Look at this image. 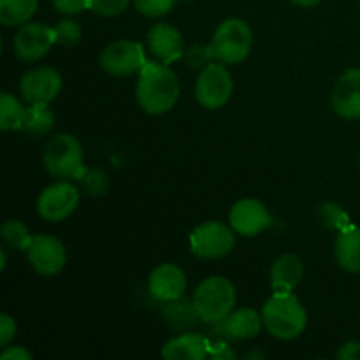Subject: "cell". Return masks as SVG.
I'll return each mask as SVG.
<instances>
[{
  "label": "cell",
  "instance_id": "obj_1",
  "mask_svg": "<svg viewBox=\"0 0 360 360\" xmlns=\"http://www.w3.org/2000/svg\"><path fill=\"white\" fill-rule=\"evenodd\" d=\"M136 84L137 104L148 115H165L179 101V79L172 69L160 62H146Z\"/></svg>",
  "mask_w": 360,
  "mask_h": 360
},
{
  "label": "cell",
  "instance_id": "obj_2",
  "mask_svg": "<svg viewBox=\"0 0 360 360\" xmlns=\"http://www.w3.org/2000/svg\"><path fill=\"white\" fill-rule=\"evenodd\" d=\"M264 329L276 340L290 341L308 326V313L294 292H273L262 308Z\"/></svg>",
  "mask_w": 360,
  "mask_h": 360
},
{
  "label": "cell",
  "instance_id": "obj_3",
  "mask_svg": "<svg viewBox=\"0 0 360 360\" xmlns=\"http://www.w3.org/2000/svg\"><path fill=\"white\" fill-rule=\"evenodd\" d=\"M236 287L225 276H210L199 283L193 292V313L204 323L225 322L236 309Z\"/></svg>",
  "mask_w": 360,
  "mask_h": 360
},
{
  "label": "cell",
  "instance_id": "obj_4",
  "mask_svg": "<svg viewBox=\"0 0 360 360\" xmlns=\"http://www.w3.org/2000/svg\"><path fill=\"white\" fill-rule=\"evenodd\" d=\"M253 48V30L241 18H227L217 27L211 42L213 58L225 65L241 63Z\"/></svg>",
  "mask_w": 360,
  "mask_h": 360
},
{
  "label": "cell",
  "instance_id": "obj_5",
  "mask_svg": "<svg viewBox=\"0 0 360 360\" xmlns=\"http://www.w3.org/2000/svg\"><path fill=\"white\" fill-rule=\"evenodd\" d=\"M46 171L56 179H77L84 169V151L79 141L70 134H56L42 151Z\"/></svg>",
  "mask_w": 360,
  "mask_h": 360
},
{
  "label": "cell",
  "instance_id": "obj_6",
  "mask_svg": "<svg viewBox=\"0 0 360 360\" xmlns=\"http://www.w3.org/2000/svg\"><path fill=\"white\" fill-rule=\"evenodd\" d=\"M234 81L225 63H206L195 81V98L207 111L225 108L232 97Z\"/></svg>",
  "mask_w": 360,
  "mask_h": 360
},
{
  "label": "cell",
  "instance_id": "obj_7",
  "mask_svg": "<svg viewBox=\"0 0 360 360\" xmlns=\"http://www.w3.org/2000/svg\"><path fill=\"white\" fill-rule=\"evenodd\" d=\"M236 246V232L221 221H206L197 225L190 234V248L199 259L218 260L227 257Z\"/></svg>",
  "mask_w": 360,
  "mask_h": 360
},
{
  "label": "cell",
  "instance_id": "obj_8",
  "mask_svg": "<svg viewBox=\"0 0 360 360\" xmlns=\"http://www.w3.org/2000/svg\"><path fill=\"white\" fill-rule=\"evenodd\" d=\"M79 206V190L69 179H58L46 186L37 197V213L49 224H60L67 220Z\"/></svg>",
  "mask_w": 360,
  "mask_h": 360
},
{
  "label": "cell",
  "instance_id": "obj_9",
  "mask_svg": "<svg viewBox=\"0 0 360 360\" xmlns=\"http://www.w3.org/2000/svg\"><path fill=\"white\" fill-rule=\"evenodd\" d=\"M146 62L143 46L136 41H127V39H120L105 46L98 58L102 70L115 77L132 76L139 72Z\"/></svg>",
  "mask_w": 360,
  "mask_h": 360
},
{
  "label": "cell",
  "instance_id": "obj_10",
  "mask_svg": "<svg viewBox=\"0 0 360 360\" xmlns=\"http://www.w3.org/2000/svg\"><path fill=\"white\" fill-rule=\"evenodd\" d=\"M32 269L41 276H56L65 267L67 252L58 238L49 234H34L27 248Z\"/></svg>",
  "mask_w": 360,
  "mask_h": 360
},
{
  "label": "cell",
  "instance_id": "obj_11",
  "mask_svg": "<svg viewBox=\"0 0 360 360\" xmlns=\"http://www.w3.org/2000/svg\"><path fill=\"white\" fill-rule=\"evenodd\" d=\"M56 42L55 28L44 23H25L13 39L14 55L21 62L34 63L44 58L51 46Z\"/></svg>",
  "mask_w": 360,
  "mask_h": 360
},
{
  "label": "cell",
  "instance_id": "obj_12",
  "mask_svg": "<svg viewBox=\"0 0 360 360\" xmlns=\"http://www.w3.org/2000/svg\"><path fill=\"white\" fill-rule=\"evenodd\" d=\"M62 91V76L53 67H35L25 72L20 81V94L27 104L49 105Z\"/></svg>",
  "mask_w": 360,
  "mask_h": 360
},
{
  "label": "cell",
  "instance_id": "obj_13",
  "mask_svg": "<svg viewBox=\"0 0 360 360\" xmlns=\"http://www.w3.org/2000/svg\"><path fill=\"white\" fill-rule=\"evenodd\" d=\"M229 224L236 234L255 238L271 225V214L259 199H241L229 211Z\"/></svg>",
  "mask_w": 360,
  "mask_h": 360
},
{
  "label": "cell",
  "instance_id": "obj_14",
  "mask_svg": "<svg viewBox=\"0 0 360 360\" xmlns=\"http://www.w3.org/2000/svg\"><path fill=\"white\" fill-rule=\"evenodd\" d=\"M148 288H150V294L158 301H178L186 290L185 271L176 264H160L151 271L150 278H148Z\"/></svg>",
  "mask_w": 360,
  "mask_h": 360
},
{
  "label": "cell",
  "instance_id": "obj_15",
  "mask_svg": "<svg viewBox=\"0 0 360 360\" xmlns=\"http://www.w3.org/2000/svg\"><path fill=\"white\" fill-rule=\"evenodd\" d=\"M146 44L155 60L165 65L183 56V35L171 23L153 25L146 35Z\"/></svg>",
  "mask_w": 360,
  "mask_h": 360
},
{
  "label": "cell",
  "instance_id": "obj_16",
  "mask_svg": "<svg viewBox=\"0 0 360 360\" xmlns=\"http://www.w3.org/2000/svg\"><path fill=\"white\" fill-rule=\"evenodd\" d=\"M333 109L345 120H360V69H348L333 88Z\"/></svg>",
  "mask_w": 360,
  "mask_h": 360
},
{
  "label": "cell",
  "instance_id": "obj_17",
  "mask_svg": "<svg viewBox=\"0 0 360 360\" xmlns=\"http://www.w3.org/2000/svg\"><path fill=\"white\" fill-rule=\"evenodd\" d=\"M210 343L197 333L179 334L171 338L162 347V359L165 360H204L210 357Z\"/></svg>",
  "mask_w": 360,
  "mask_h": 360
},
{
  "label": "cell",
  "instance_id": "obj_18",
  "mask_svg": "<svg viewBox=\"0 0 360 360\" xmlns=\"http://www.w3.org/2000/svg\"><path fill=\"white\" fill-rule=\"evenodd\" d=\"M304 266L295 253H283L276 257L271 266V287L273 292H294L301 283Z\"/></svg>",
  "mask_w": 360,
  "mask_h": 360
},
{
  "label": "cell",
  "instance_id": "obj_19",
  "mask_svg": "<svg viewBox=\"0 0 360 360\" xmlns=\"http://www.w3.org/2000/svg\"><path fill=\"white\" fill-rule=\"evenodd\" d=\"M334 259L347 273H360V227L348 225L334 243Z\"/></svg>",
  "mask_w": 360,
  "mask_h": 360
},
{
  "label": "cell",
  "instance_id": "obj_20",
  "mask_svg": "<svg viewBox=\"0 0 360 360\" xmlns=\"http://www.w3.org/2000/svg\"><path fill=\"white\" fill-rule=\"evenodd\" d=\"M264 327L262 313L253 308H238L225 319V330L231 338L239 341L253 340Z\"/></svg>",
  "mask_w": 360,
  "mask_h": 360
},
{
  "label": "cell",
  "instance_id": "obj_21",
  "mask_svg": "<svg viewBox=\"0 0 360 360\" xmlns=\"http://www.w3.org/2000/svg\"><path fill=\"white\" fill-rule=\"evenodd\" d=\"M55 112L46 104H28L21 120L20 132L32 137H42L55 129Z\"/></svg>",
  "mask_w": 360,
  "mask_h": 360
},
{
  "label": "cell",
  "instance_id": "obj_22",
  "mask_svg": "<svg viewBox=\"0 0 360 360\" xmlns=\"http://www.w3.org/2000/svg\"><path fill=\"white\" fill-rule=\"evenodd\" d=\"M39 0H0V23L6 27H21L35 14Z\"/></svg>",
  "mask_w": 360,
  "mask_h": 360
},
{
  "label": "cell",
  "instance_id": "obj_23",
  "mask_svg": "<svg viewBox=\"0 0 360 360\" xmlns=\"http://www.w3.org/2000/svg\"><path fill=\"white\" fill-rule=\"evenodd\" d=\"M25 109L27 108L14 95H11L9 91H2L0 95V129L20 130Z\"/></svg>",
  "mask_w": 360,
  "mask_h": 360
},
{
  "label": "cell",
  "instance_id": "obj_24",
  "mask_svg": "<svg viewBox=\"0 0 360 360\" xmlns=\"http://www.w3.org/2000/svg\"><path fill=\"white\" fill-rule=\"evenodd\" d=\"M0 236H2L4 243L11 248L21 250V252H27L28 245L32 241V234L28 231L27 225L20 220H6L0 229Z\"/></svg>",
  "mask_w": 360,
  "mask_h": 360
},
{
  "label": "cell",
  "instance_id": "obj_25",
  "mask_svg": "<svg viewBox=\"0 0 360 360\" xmlns=\"http://www.w3.org/2000/svg\"><path fill=\"white\" fill-rule=\"evenodd\" d=\"M319 220L326 225L327 229L333 231H343L345 227L350 225V218H348L347 211L336 202H323L319 207Z\"/></svg>",
  "mask_w": 360,
  "mask_h": 360
},
{
  "label": "cell",
  "instance_id": "obj_26",
  "mask_svg": "<svg viewBox=\"0 0 360 360\" xmlns=\"http://www.w3.org/2000/svg\"><path fill=\"white\" fill-rule=\"evenodd\" d=\"M83 185L84 192L90 193V195H104L108 192V186H109V179L108 174L101 169H88L84 167L83 172L79 174V178L76 179Z\"/></svg>",
  "mask_w": 360,
  "mask_h": 360
},
{
  "label": "cell",
  "instance_id": "obj_27",
  "mask_svg": "<svg viewBox=\"0 0 360 360\" xmlns=\"http://www.w3.org/2000/svg\"><path fill=\"white\" fill-rule=\"evenodd\" d=\"M55 34H56V42L62 46H74L81 41V35H83V30H81L79 23L70 18H65V20L58 21L55 25Z\"/></svg>",
  "mask_w": 360,
  "mask_h": 360
},
{
  "label": "cell",
  "instance_id": "obj_28",
  "mask_svg": "<svg viewBox=\"0 0 360 360\" xmlns=\"http://www.w3.org/2000/svg\"><path fill=\"white\" fill-rule=\"evenodd\" d=\"M178 0H134V6L143 16L162 18L172 11Z\"/></svg>",
  "mask_w": 360,
  "mask_h": 360
},
{
  "label": "cell",
  "instance_id": "obj_29",
  "mask_svg": "<svg viewBox=\"0 0 360 360\" xmlns=\"http://www.w3.org/2000/svg\"><path fill=\"white\" fill-rule=\"evenodd\" d=\"M130 2L134 0H91V11L98 16L115 18L129 9Z\"/></svg>",
  "mask_w": 360,
  "mask_h": 360
},
{
  "label": "cell",
  "instance_id": "obj_30",
  "mask_svg": "<svg viewBox=\"0 0 360 360\" xmlns=\"http://www.w3.org/2000/svg\"><path fill=\"white\" fill-rule=\"evenodd\" d=\"M51 4L58 13L67 14V16L91 9V0H51Z\"/></svg>",
  "mask_w": 360,
  "mask_h": 360
},
{
  "label": "cell",
  "instance_id": "obj_31",
  "mask_svg": "<svg viewBox=\"0 0 360 360\" xmlns=\"http://www.w3.org/2000/svg\"><path fill=\"white\" fill-rule=\"evenodd\" d=\"M16 330L18 326L16 322H14L13 316L7 315V313H2V315H0V347H9V343L14 340V336H16Z\"/></svg>",
  "mask_w": 360,
  "mask_h": 360
},
{
  "label": "cell",
  "instance_id": "obj_32",
  "mask_svg": "<svg viewBox=\"0 0 360 360\" xmlns=\"http://www.w3.org/2000/svg\"><path fill=\"white\" fill-rule=\"evenodd\" d=\"M338 360H360V341H348L336 354Z\"/></svg>",
  "mask_w": 360,
  "mask_h": 360
},
{
  "label": "cell",
  "instance_id": "obj_33",
  "mask_svg": "<svg viewBox=\"0 0 360 360\" xmlns=\"http://www.w3.org/2000/svg\"><path fill=\"white\" fill-rule=\"evenodd\" d=\"M2 360H32L34 355L27 350L25 347H6L0 354Z\"/></svg>",
  "mask_w": 360,
  "mask_h": 360
},
{
  "label": "cell",
  "instance_id": "obj_34",
  "mask_svg": "<svg viewBox=\"0 0 360 360\" xmlns=\"http://www.w3.org/2000/svg\"><path fill=\"white\" fill-rule=\"evenodd\" d=\"M210 357L211 359H217V360H229V359H236V352L232 350L231 347L227 345H218L214 350H210Z\"/></svg>",
  "mask_w": 360,
  "mask_h": 360
},
{
  "label": "cell",
  "instance_id": "obj_35",
  "mask_svg": "<svg viewBox=\"0 0 360 360\" xmlns=\"http://www.w3.org/2000/svg\"><path fill=\"white\" fill-rule=\"evenodd\" d=\"M294 2L295 6H301V7H316L322 0H290Z\"/></svg>",
  "mask_w": 360,
  "mask_h": 360
},
{
  "label": "cell",
  "instance_id": "obj_36",
  "mask_svg": "<svg viewBox=\"0 0 360 360\" xmlns=\"http://www.w3.org/2000/svg\"><path fill=\"white\" fill-rule=\"evenodd\" d=\"M6 260H7V255H6V250H0V269H6Z\"/></svg>",
  "mask_w": 360,
  "mask_h": 360
},
{
  "label": "cell",
  "instance_id": "obj_37",
  "mask_svg": "<svg viewBox=\"0 0 360 360\" xmlns=\"http://www.w3.org/2000/svg\"><path fill=\"white\" fill-rule=\"evenodd\" d=\"M359 2H360V0H359Z\"/></svg>",
  "mask_w": 360,
  "mask_h": 360
}]
</instances>
